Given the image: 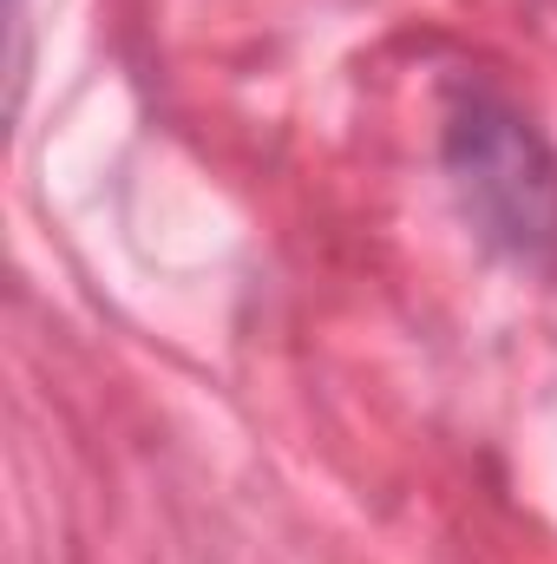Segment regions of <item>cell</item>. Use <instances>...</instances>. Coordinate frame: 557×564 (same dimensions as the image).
<instances>
[{
    "instance_id": "obj_1",
    "label": "cell",
    "mask_w": 557,
    "mask_h": 564,
    "mask_svg": "<svg viewBox=\"0 0 557 564\" xmlns=\"http://www.w3.org/2000/svg\"><path fill=\"white\" fill-rule=\"evenodd\" d=\"M446 171L459 210L499 257L557 270V158L532 119L492 93H466L446 119Z\"/></svg>"
}]
</instances>
